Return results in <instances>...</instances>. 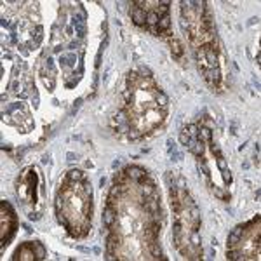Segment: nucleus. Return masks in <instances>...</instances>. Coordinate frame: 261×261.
<instances>
[{
    "mask_svg": "<svg viewBox=\"0 0 261 261\" xmlns=\"http://www.w3.org/2000/svg\"><path fill=\"white\" fill-rule=\"evenodd\" d=\"M37 169L35 167H27L21 176L16 181V192H18V197L24 204H37Z\"/></svg>",
    "mask_w": 261,
    "mask_h": 261,
    "instance_id": "obj_1",
    "label": "nucleus"
},
{
    "mask_svg": "<svg viewBox=\"0 0 261 261\" xmlns=\"http://www.w3.org/2000/svg\"><path fill=\"white\" fill-rule=\"evenodd\" d=\"M0 209H2V247H4L11 242V239L14 237L16 230H18V216H16V211L12 209V205L6 200L0 204Z\"/></svg>",
    "mask_w": 261,
    "mask_h": 261,
    "instance_id": "obj_2",
    "label": "nucleus"
},
{
    "mask_svg": "<svg viewBox=\"0 0 261 261\" xmlns=\"http://www.w3.org/2000/svg\"><path fill=\"white\" fill-rule=\"evenodd\" d=\"M169 42H171V50H172V56L176 58V60H179L181 56H183L185 49L183 45H181V42L178 39H174V37H169Z\"/></svg>",
    "mask_w": 261,
    "mask_h": 261,
    "instance_id": "obj_4",
    "label": "nucleus"
},
{
    "mask_svg": "<svg viewBox=\"0 0 261 261\" xmlns=\"http://www.w3.org/2000/svg\"><path fill=\"white\" fill-rule=\"evenodd\" d=\"M45 258V249L44 246H42L40 242L33 241V242H24L21 244V246L16 249L14 256H12V259H44Z\"/></svg>",
    "mask_w": 261,
    "mask_h": 261,
    "instance_id": "obj_3",
    "label": "nucleus"
}]
</instances>
